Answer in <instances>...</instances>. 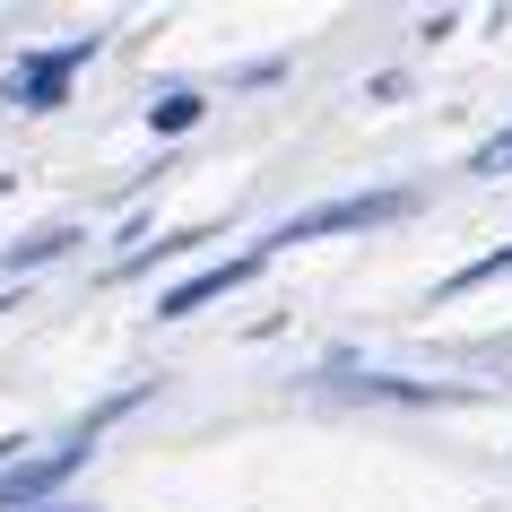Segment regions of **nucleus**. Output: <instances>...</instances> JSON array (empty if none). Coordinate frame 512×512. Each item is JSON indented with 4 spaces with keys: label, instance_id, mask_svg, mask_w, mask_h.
Masks as SVG:
<instances>
[{
    "label": "nucleus",
    "instance_id": "nucleus-1",
    "mask_svg": "<svg viewBox=\"0 0 512 512\" xmlns=\"http://www.w3.org/2000/svg\"><path fill=\"white\" fill-rule=\"evenodd\" d=\"M122 408H139V391H122V400H105V408H96V417H87L79 434H70V443H61V452L27 460V469H9V478H0V512H35V504H44V495H53V486L70 478V469H79L87 452H96V434H105L113 417H122Z\"/></svg>",
    "mask_w": 512,
    "mask_h": 512
},
{
    "label": "nucleus",
    "instance_id": "nucleus-2",
    "mask_svg": "<svg viewBox=\"0 0 512 512\" xmlns=\"http://www.w3.org/2000/svg\"><path fill=\"white\" fill-rule=\"evenodd\" d=\"M408 191H356V200H330V209H304L296 226L278 243H313V235H348V226H382V217H400Z\"/></svg>",
    "mask_w": 512,
    "mask_h": 512
},
{
    "label": "nucleus",
    "instance_id": "nucleus-3",
    "mask_svg": "<svg viewBox=\"0 0 512 512\" xmlns=\"http://www.w3.org/2000/svg\"><path fill=\"white\" fill-rule=\"evenodd\" d=\"M87 53L96 44H61V53H35V61H18V79H9V105H27V113H44V105H61V87L87 70Z\"/></svg>",
    "mask_w": 512,
    "mask_h": 512
},
{
    "label": "nucleus",
    "instance_id": "nucleus-4",
    "mask_svg": "<svg viewBox=\"0 0 512 512\" xmlns=\"http://www.w3.org/2000/svg\"><path fill=\"white\" fill-rule=\"evenodd\" d=\"M261 270V252H243V261H217V270H200V278H183V287H174V296L157 304L165 322H183V313H200V304H217L226 296V287H243V278Z\"/></svg>",
    "mask_w": 512,
    "mask_h": 512
},
{
    "label": "nucleus",
    "instance_id": "nucleus-5",
    "mask_svg": "<svg viewBox=\"0 0 512 512\" xmlns=\"http://www.w3.org/2000/svg\"><path fill=\"white\" fill-rule=\"evenodd\" d=\"M469 165H478V174H512V122H504V131H495V139H486V148H478V157H469Z\"/></svg>",
    "mask_w": 512,
    "mask_h": 512
},
{
    "label": "nucleus",
    "instance_id": "nucleus-6",
    "mask_svg": "<svg viewBox=\"0 0 512 512\" xmlns=\"http://www.w3.org/2000/svg\"><path fill=\"white\" fill-rule=\"evenodd\" d=\"M191 122H200V96H165L157 105V131H191Z\"/></svg>",
    "mask_w": 512,
    "mask_h": 512
},
{
    "label": "nucleus",
    "instance_id": "nucleus-7",
    "mask_svg": "<svg viewBox=\"0 0 512 512\" xmlns=\"http://www.w3.org/2000/svg\"><path fill=\"white\" fill-rule=\"evenodd\" d=\"M53 252H70V235H35L27 252H9V270H35V261H53Z\"/></svg>",
    "mask_w": 512,
    "mask_h": 512
}]
</instances>
